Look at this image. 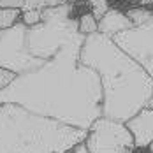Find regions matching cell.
<instances>
[{"label": "cell", "instance_id": "obj_1", "mask_svg": "<svg viewBox=\"0 0 153 153\" xmlns=\"http://www.w3.org/2000/svg\"><path fill=\"white\" fill-rule=\"evenodd\" d=\"M86 35L77 30L39 69L14 76L0 88V104H16L33 114L88 130L102 116V85L81 62Z\"/></svg>", "mask_w": 153, "mask_h": 153}, {"label": "cell", "instance_id": "obj_2", "mask_svg": "<svg viewBox=\"0 0 153 153\" xmlns=\"http://www.w3.org/2000/svg\"><path fill=\"white\" fill-rule=\"evenodd\" d=\"M81 62L100 77L104 118L127 123L153 100V77L111 37L86 35Z\"/></svg>", "mask_w": 153, "mask_h": 153}, {"label": "cell", "instance_id": "obj_3", "mask_svg": "<svg viewBox=\"0 0 153 153\" xmlns=\"http://www.w3.org/2000/svg\"><path fill=\"white\" fill-rule=\"evenodd\" d=\"M85 139L86 130L0 104V153H71Z\"/></svg>", "mask_w": 153, "mask_h": 153}, {"label": "cell", "instance_id": "obj_4", "mask_svg": "<svg viewBox=\"0 0 153 153\" xmlns=\"http://www.w3.org/2000/svg\"><path fill=\"white\" fill-rule=\"evenodd\" d=\"M85 146L88 153H134L137 152L134 134L127 123L100 116L86 130Z\"/></svg>", "mask_w": 153, "mask_h": 153}, {"label": "cell", "instance_id": "obj_5", "mask_svg": "<svg viewBox=\"0 0 153 153\" xmlns=\"http://www.w3.org/2000/svg\"><path fill=\"white\" fill-rule=\"evenodd\" d=\"M27 25L18 21L14 27L0 30V69L14 76L39 69L44 58H33L27 48Z\"/></svg>", "mask_w": 153, "mask_h": 153}, {"label": "cell", "instance_id": "obj_6", "mask_svg": "<svg viewBox=\"0 0 153 153\" xmlns=\"http://www.w3.org/2000/svg\"><path fill=\"white\" fill-rule=\"evenodd\" d=\"M113 41L153 77V19L116 33Z\"/></svg>", "mask_w": 153, "mask_h": 153}, {"label": "cell", "instance_id": "obj_7", "mask_svg": "<svg viewBox=\"0 0 153 153\" xmlns=\"http://www.w3.org/2000/svg\"><path fill=\"white\" fill-rule=\"evenodd\" d=\"M127 127L134 134L137 152L153 153V100L127 122Z\"/></svg>", "mask_w": 153, "mask_h": 153}, {"label": "cell", "instance_id": "obj_8", "mask_svg": "<svg viewBox=\"0 0 153 153\" xmlns=\"http://www.w3.org/2000/svg\"><path fill=\"white\" fill-rule=\"evenodd\" d=\"M134 27H136V23L128 18V14L120 11V9H116V7H111L106 14L99 19V32L107 35V37H111V39L116 33L125 32L128 28H134Z\"/></svg>", "mask_w": 153, "mask_h": 153}, {"label": "cell", "instance_id": "obj_9", "mask_svg": "<svg viewBox=\"0 0 153 153\" xmlns=\"http://www.w3.org/2000/svg\"><path fill=\"white\" fill-rule=\"evenodd\" d=\"M77 25H79V32L83 35H90L99 32V21L95 19V16L88 11V13H81L77 16Z\"/></svg>", "mask_w": 153, "mask_h": 153}, {"label": "cell", "instance_id": "obj_10", "mask_svg": "<svg viewBox=\"0 0 153 153\" xmlns=\"http://www.w3.org/2000/svg\"><path fill=\"white\" fill-rule=\"evenodd\" d=\"M21 9H0V30L11 28L21 19Z\"/></svg>", "mask_w": 153, "mask_h": 153}, {"label": "cell", "instance_id": "obj_11", "mask_svg": "<svg viewBox=\"0 0 153 153\" xmlns=\"http://www.w3.org/2000/svg\"><path fill=\"white\" fill-rule=\"evenodd\" d=\"M72 0H25V7L21 11H28V9H48V7H58L63 4H69Z\"/></svg>", "mask_w": 153, "mask_h": 153}, {"label": "cell", "instance_id": "obj_12", "mask_svg": "<svg viewBox=\"0 0 153 153\" xmlns=\"http://www.w3.org/2000/svg\"><path fill=\"white\" fill-rule=\"evenodd\" d=\"M85 4L90 7V13L95 16V19H97V21H99V19H100V18L106 14L109 9H111L109 0H85Z\"/></svg>", "mask_w": 153, "mask_h": 153}, {"label": "cell", "instance_id": "obj_13", "mask_svg": "<svg viewBox=\"0 0 153 153\" xmlns=\"http://www.w3.org/2000/svg\"><path fill=\"white\" fill-rule=\"evenodd\" d=\"M41 19H42V11L41 9H28V11H23L19 21H23L27 27H33V25L41 23Z\"/></svg>", "mask_w": 153, "mask_h": 153}, {"label": "cell", "instance_id": "obj_14", "mask_svg": "<svg viewBox=\"0 0 153 153\" xmlns=\"http://www.w3.org/2000/svg\"><path fill=\"white\" fill-rule=\"evenodd\" d=\"M25 0H0V9H23Z\"/></svg>", "mask_w": 153, "mask_h": 153}, {"label": "cell", "instance_id": "obj_15", "mask_svg": "<svg viewBox=\"0 0 153 153\" xmlns=\"http://www.w3.org/2000/svg\"><path fill=\"white\" fill-rule=\"evenodd\" d=\"M13 79H14V74H13V72H7V71L0 69V88L7 86V85L13 81Z\"/></svg>", "mask_w": 153, "mask_h": 153}, {"label": "cell", "instance_id": "obj_16", "mask_svg": "<svg viewBox=\"0 0 153 153\" xmlns=\"http://www.w3.org/2000/svg\"><path fill=\"white\" fill-rule=\"evenodd\" d=\"M71 153H88L86 146H85V141H83V143H79V144H77V146H76V148H74Z\"/></svg>", "mask_w": 153, "mask_h": 153}]
</instances>
